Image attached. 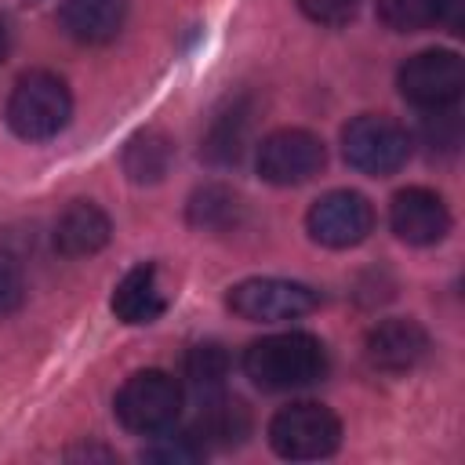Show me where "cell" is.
Returning a JSON list of instances; mask_svg holds the SVG:
<instances>
[{
    "instance_id": "1",
    "label": "cell",
    "mask_w": 465,
    "mask_h": 465,
    "mask_svg": "<svg viewBox=\"0 0 465 465\" xmlns=\"http://www.w3.org/2000/svg\"><path fill=\"white\" fill-rule=\"evenodd\" d=\"M243 374L265 392H291L316 385L327 374V349L309 331H283L247 345Z\"/></svg>"
},
{
    "instance_id": "2",
    "label": "cell",
    "mask_w": 465,
    "mask_h": 465,
    "mask_svg": "<svg viewBox=\"0 0 465 465\" xmlns=\"http://www.w3.org/2000/svg\"><path fill=\"white\" fill-rule=\"evenodd\" d=\"M7 127L22 142H47L69 127L73 116V94L58 73L47 69H29L18 76L7 98Z\"/></svg>"
},
{
    "instance_id": "3",
    "label": "cell",
    "mask_w": 465,
    "mask_h": 465,
    "mask_svg": "<svg viewBox=\"0 0 465 465\" xmlns=\"http://www.w3.org/2000/svg\"><path fill=\"white\" fill-rule=\"evenodd\" d=\"M341 443V421L331 407L302 400L287 403L269 421V447L287 461H320L331 458Z\"/></svg>"
},
{
    "instance_id": "4",
    "label": "cell",
    "mask_w": 465,
    "mask_h": 465,
    "mask_svg": "<svg viewBox=\"0 0 465 465\" xmlns=\"http://www.w3.org/2000/svg\"><path fill=\"white\" fill-rule=\"evenodd\" d=\"M113 411H116V421L127 432L156 436V432H163V429L174 425V418L182 411V385L167 371H160V367L134 371L116 389Z\"/></svg>"
},
{
    "instance_id": "5",
    "label": "cell",
    "mask_w": 465,
    "mask_h": 465,
    "mask_svg": "<svg viewBox=\"0 0 465 465\" xmlns=\"http://www.w3.org/2000/svg\"><path fill=\"white\" fill-rule=\"evenodd\" d=\"M341 153L349 167L371 178H385L407 163L411 134L403 124H396L385 113H360L341 127Z\"/></svg>"
},
{
    "instance_id": "6",
    "label": "cell",
    "mask_w": 465,
    "mask_h": 465,
    "mask_svg": "<svg viewBox=\"0 0 465 465\" xmlns=\"http://www.w3.org/2000/svg\"><path fill=\"white\" fill-rule=\"evenodd\" d=\"M396 87L400 94L432 113V109H447L461 98V87H465V65L454 51H443V47H432V51H418L411 54L400 73H396Z\"/></svg>"
},
{
    "instance_id": "7",
    "label": "cell",
    "mask_w": 465,
    "mask_h": 465,
    "mask_svg": "<svg viewBox=\"0 0 465 465\" xmlns=\"http://www.w3.org/2000/svg\"><path fill=\"white\" fill-rule=\"evenodd\" d=\"M225 305L251 323H276V320H298L320 305V294L309 283L298 280H280V276H254L240 280Z\"/></svg>"
},
{
    "instance_id": "8",
    "label": "cell",
    "mask_w": 465,
    "mask_h": 465,
    "mask_svg": "<svg viewBox=\"0 0 465 465\" xmlns=\"http://www.w3.org/2000/svg\"><path fill=\"white\" fill-rule=\"evenodd\" d=\"M305 229L320 247L345 251L363 243L374 232V207L356 189H331L309 207Z\"/></svg>"
},
{
    "instance_id": "9",
    "label": "cell",
    "mask_w": 465,
    "mask_h": 465,
    "mask_svg": "<svg viewBox=\"0 0 465 465\" xmlns=\"http://www.w3.org/2000/svg\"><path fill=\"white\" fill-rule=\"evenodd\" d=\"M327 163L323 142L305 127H280L258 145V174L269 185H302Z\"/></svg>"
},
{
    "instance_id": "10",
    "label": "cell",
    "mask_w": 465,
    "mask_h": 465,
    "mask_svg": "<svg viewBox=\"0 0 465 465\" xmlns=\"http://www.w3.org/2000/svg\"><path fill=\"white\" fill-rule=\"evenodd\" d=\"M389 225L403 243L429 247L450 232V211L440 193H432L425 185H407L389 203Z\"/></svg>"
},
{
    "instance_id": "11",
    "label": "cell",
    "mask_w": 465,
    "mask_h": 465,
    "mask_svg": "<svg viewBox=\"0 0 465 465\" xmlns=\"http://www.w3.org/2000/svg\"><path fill=\"white\" fill-rule=\"evenodd\" d=\"M429 334L418 320H407V316H392V320H381L367 331V341H363V352H367V363L374 371H385V374H407L414 371L425 356H429Z\"/></svg>"
},
{
    "instance_id": "12",
    "label": "cell",
    "mask_w": 465,
    "mask_h": 465,
    "mask_svg": "<svg viewBox=\"0 0 465 465\" xmlns=\"http://www.w3.org/2000/svg\"><path fill=\"white\" fill-rule=\"evenodd\" d=\"M203 450H229V447H240L247 436H251V411L243 400L236 396H222L218 389L214 392H203V403L196 411V421L189 429Z\"/></svg>"
},
{
    "instance_id": "13",
    "label": "cell",
    "mask_w": 465,
    "mask_h": 465,
    "mask_svg": "<svg viewBox=\"0 0 465 465\" xmlns=\"http://www.w3.org/2000/svg\"><path fill=\"white\" fill-rule=\"evenodd\" d=\"M109 309L120 323H131V327H142V323H153L167 312V298L160 291V272L153 262H142L134 269H127L120 276V283L113 287V298H109Z\"/></svg>"
},
{
    "instance_id": "14",
    "label": "cell",
    "mask_w": 465,
    "mask_h": 465,
    "mask_svg": "<svg viewBox=\"0 0 465 465\" xmlns=\"http://www.w3.org/2000/svg\"><path fill=\"white\" fill-rule=\"evenodd\" d=\"M113 236V222L109 214L91 203V200H73L58 222H54V247L65 254V258H87V254H98Z\"/></svg>"
},
{
    "instance_id": "15",
    "label": "cell",
    "mask_w": 465,
    "mask_h": 465,
    "mask_svg": "<svg viewBox=\"0 0 465 465\" xmlns=\"http://www.w3.org/2000/svg\"><path fill=\"white\" fill-rule=\"evenodd\" d=\"M127 18V0H65L58 25L76 44H109Z\"/></svg>"
},
{
    "instance_id": "16",
    "label": "cell",
    "mask_w": 465,
    "mask_h": 465,
    "mask_svg": "<svg viewBox=\"0 0 465 465\" xmlns=\"http://www.w3.org/2000/svg\"><path fill=\"white\" fill-rule=\"evenodd\" d=\"M251 102L247 98H232L225 109L214 113L207 134H203V145H200V156L214 167H229L243 156L247 149V134H251Z\"/></svg>"
},
{
    "instance_id": "17",
    "label": "cell",
    "mask_w": 465,
    "mask_h": 465,
    "mask_svg": "<svg viewBox=\"0 0 465 465\" xmlns=\"http://www.w3.org/2000/svg\"><path fill=\"white\" fill-rule=\"evenodd\" d=\"M124 174L138 185H153V182H163V174L171 171L174 163V142L167 131L160 127H142L138 134L127 138L124 145Z\"/></svg>"
},
{
    "instance_id": "18",
    "label": "cell",
    "mask_w": 465,
    "mask_h": 465,
    "mask_svg": "<svg viewBox=\"0 0 465 465\" xmlns=\"http://www.w3.org/2000/svg\"><path fill=\"white\" fill-rule=\"evenodd\" d=\"M185 218L200 232H232L243 218V200L229 185L207 182V185L193 189V196L185 203Z\"/></svg>"
},
{
    "instance_id": "19",
    "label": "cell",
    "mask_w": 465,
    "mask_h": 465,
    "mask_svg": "<svg viewBox=\"0 0 465 465\" xmlns=\"http://www.w3.org/2000/svg\"><path fill=\"white\" fill-rule=\"evenodd\" d=\"M229 367H232V360H229L225 345H218V341H200L185 352V378L200 392L222 389L229 378Z\"/></svg>"
},
{
    "instance_id": "20",
    "label": "cell",
    "mask_w": 465,
    "mask_h": 465,
    "mask_svg": "<svg viewBox=\"0 0 465 465\" xmlns=\"http://www.w3.org/2000/svg\"><path fill=\"white\" fill-rule=\"evenodd\" d=\"M443 0H378V22L392 33H421L440 25Z\"/></svg>"
},
{
    "instance_id": "21",
    "label": "cell",
    "mask_w": 465,
    "mask_h": 465,
    "mask_svg": "<svg viewBox=\"0 0 465 465\" xmlns=\"http://www.w3.org/2000/svg\"><path fill=\"white\" fill-rule=\"evenodd\" d=\"M203 443L193 436V432H156V440L142 450L145 461H156V465H193V461H203Z\"/></svg>"
},
{
    "instance_id": "22",
    "label": "cell",
    "mask_w": 465,
    "mask_h": 465,
    "mask_svg": "<svg viewBox=\"0 0 465 465\" xmlns=\"http://www.w3.org/2000/svg\"><path fill=\"white\" fill-rule=\"evenodd\" d=\"M421 134H425V142H429L432 153H447V156L458 153V145H461V120H458L454 105H447V109H432V113L425 116Z\"/></svg>"
},
{
    "instance_id": "23",
    "label": "cell",
    "mask_w": 465,
    "mask_h": 465,
    "mask_svg": "<svg viewBox=\"0 0 465 465\" xmlns=\"http://www.w3.org/2000/svg\"><path fill=\"white\" fill-rule=\"evenodd\" d=\"M294 4H298V11H302L309 22L331 25V29L352 22L356 11H360V0H294Z\"/></svg>"
},
{
    "instance_id": "24",
    "label": "cell",
    "mask_w": 465,
    "mask_h": 465,
    "mask_svg": "<svg viewBox=\"0 0 465 465\" xmlns=\"http://www.w3.org/2000/svg\"><path fill=\"white\" fill-rule=\"evenodd\" d=\"M25 302V283L11 265H0V320L15 316Z\"/></svg>"
},
{
    "instance_id": "25",
    "label": "cell",
    "mask_w": 465,
    "mask_h": 465,
    "mask_svg": "<svg viewBox=\"0 0 465 465\" xmlns=\"http://www.w3.org/2000/svg\"><path fill=\"white\" fill-rule=\"evenodd\" d=\"M7 51H11V25L0 18V62L7 58Z\"/></svg>"
}]
</instances>
